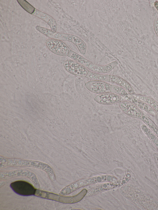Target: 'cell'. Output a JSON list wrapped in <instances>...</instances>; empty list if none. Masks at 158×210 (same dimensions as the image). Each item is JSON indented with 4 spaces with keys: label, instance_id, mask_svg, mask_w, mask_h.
Returning a JSON list of instances; mask_svg holds the SVG:
<instances>
[{
    "label": "cell",
    "instance_id": "2",
    "mask_svg": "<svg viewBox=\"0 0 158 210\" xmlns=\"http://www.w3.org/2000/svg\"><path fill=\"white\" fill-rule=\"evenodd\" d=\"M118 180L115 176L104 175L80 180L63 188L59 193L62 196L68 195L78 189L90 185L103 182H112Z\"/></svg>",
    "mask_w": 158,
    "mask_h": 210
},
{
    "label": "cell",
    "instance_id": "1",
    "mask_svg": "<svg viewBox=\"0 0 158 210\" xmlns=\"http://www.w3.org/2000/svg\"><path fill=\"white\" fill-rule=\"evenodd\" d=\"M7 166L36 168L45 172L52 181L55 180L56 179L55 175L52 168L47 164L41 162L15 158H6L1 156L0 168Z\"/></svg>",
    "mask_w": 158,
    "mask_h": 210
},
{
    "label": "cell",
    "instance_id": "6",
    "mask_svg": "<svg viewBox=\"0 0 158 210\" xmlns=\"http://www.w3.org/2000/svg\"><path fill=\"white\" fill-rule=\"evenodd\" d=\"M87 192V189H84L77 194L71 196L58 195L49 192L48 195V199L63 204H73L81 201L86 196Z\"/></svg>",
    "mask_w": 158,
    "mask_h": 210
},
{
    "label": "cell",
    "instance_id": "17",
    "mask_svg": "<svg viewBox=\"0 0 158 210\" xmlns=\"http://www.w3.org/2000/svg\"><path fill=\"white\" fill-rule=\"evenodd\" d=\"M110 75H104L89 71L86 77L92 80L109 82Z\"/></svg>",
    "mask_w": 158,
    "mask_h": 210
},
{
    "label": "cell",
    "instance_id": "25",
    "mask_svg": "<svg viewBox=\"0 0 158 210\" xmlns=\"http://www.w3.org/2000/svg\"><path fill=\"white\" fill-rule=\"evenodd\" d=\"M154 6L156 9L158 11V1H156L154 3Z\"/></svg>",
    "mask_w": 158,
    "mask_h": 210
},
{
    "label": "cell",
    "instance_id": "19",
    "mask_svg": "<svg viewBox=\"0 0 158 210\" xmlns=\"http://www.w3.org/2000/svg\"><path fill=\"white\" fill-rule=\"evenodd\" d=\"M77 48L80 52L82 55L85 54L86 51V45L85 42L79 37L73 35L71 42Z\"/></svg>",
    "mask_w": 158,
    "mask_h": 210
},
{
    "label": "cell",
    "instance_id": "21",
    "mask_svg": "<svg viewBox=\"0 0 158 210\" xmlns=\"http://www.w3.org/2000/svg\"><path fill=\"white\" fill-rule=\"evenodd\" d=\"M17 1L20 5L27 12L32 14L35 9L27 2L25 0H17Z\"/></svg>",
    "mask_w": 158,
    "mask_h": 210
},
{
    "label": "cell",
    "instance_id": "9",
    "mask_svg": "<svg viewBox=\"0 0 158 210\" xmlns=\"http://www.w3.org/2000/svg\"><path fill=\"white\" fill-rule=\"evenodd\" d=\"M63 66L68 72L77 76L86 77L89 71L85 67L74 60L65 61Z\"/></svg>",
    "mask_w": 158,
    "mask_h": 210
},
{
    "label": "cell",
    "instance_id": "20",
    "mask_svg": "<svg viewBox=\"0 0 158 210\" xmlns=\"http://www.w3.org/2000/svg\"><path fill=\"white\" fill-rule=\"evenodd\" d=\"M110 92L114 93L122 96L125 98L129 94L123 88L120 86L111 85Z\"/></svg>",
    "mask_w": 158,
    "mask_h": 210
},
{
    "label": "cell",
    "instance_id": "24",
    "mask_svg": "<svg viewBox=\"0 0 158 210\" xmlns=\"http://www.w3.org/2000/svg\"><path fill=\"white\" fill-rule=\"evenodd\" d=\"M153 156L157 166L158 168V154L157 153H155L153 154Z\"/></svg>",
    "mask_w": 158,
    "mask_h": 210
},
{
    "label": "cell",
    "instance_id": "10",
    "mask_svg": "<svg viewBox=\"0 0 158 210\" xmlns=\"http://www.w3.org/2000/svg\"><path fill=\"white\" fill-rule=\"evenodd\" d=\"M85 86L90 92L97 94L110 92L111 85L105 82L90 81L87 82Z\"/></svg>",
    "mask_w": 158,
    "mask_h": 210
},
{
    "label": "cell",
    "instance_id": "22",
    "mask_svg": "<svg viewBox=\"0 0 158 210\" xmlns=\"http://www.w3.org/2000/svg\"><path fill=\"white\" fill-rule=\"evenodd\" d=\"M148 137L155 145L158 150V138L153 132L150 133Z\"/></svg>",
    "mask_w": 158,
    "mask_h": 210
},
{
    "label": "cell",
    "instance_id": "15",
    "mask_svg": "<svg viewBox=\"0 0 158 210\" xmlns=\"http://www.w3.org/2000/svg\"><path fill=\"white\" fill-rule=\"evenodd\" d=\"M109 82L115 83L123 88L130 94H135L134 91L129 83L121 77L110 75Z\"/></svg>",
    "mask_w": 158,
    "mask_h": 210
},
{
    "label": "cell",
    "instance_id": "11",
    "mask_svg": "<svg viewBox=\"0 0 158 210\" xmlns=\"http://www.w3.org/2000/svg\"><path fill=\"white\" fill-rule=\"evenodd\" d=\"M118 105L122 111L130 117L140 119L144 115L140 109L129 101H121Z\"/></svg>",
    "mask_w": 158,
    "mask_h": 210
},
{
    "label": "cell",
    "instance_id": "3",
    "mask_svg": "<svg viewBox=\"0 0 158 210\" xmlns=\"http://www.w3.org/2000/svg\"><path fill=\"white\" fill-rule=\"evenodd\" d=\"M68 56L80 63L88 69L98 73H106L109 72L118 64L117 61H114L104 65H97L72 50L70 51Z\"/></svg>",
    "mask_w": 158,
    "mask_h": 210
},
{
    "label": "cell",
    "instance_id": "13",
    "mask_svg": "<svg viewBox=\"0 0 158 210\" xmlns=\"http://www.w3.org/2000/svg\"><path fill=\"white\" fill-rule=\"evenodd\" d=\"M125 99L132 103L139 109L143 110L153 116L156 115L155 111L149 105L135 97L133 95L129 94Z\"/></svg>",
    "mask_w": 158,
    "mask_h": 210
},
{
    "label": "cell",
    "instance_id": "14",
    "mask_svg": "<svg viewBox=\"0 0 158 210\" xmlns=\"http://www.w3.org/2000/svg\"><path fill=\"white\" fill-rule=\"evenodd\" d=\"M32 14L46 22L50 26L51 30L53 33L56 32L57 28V24L55 19L51 16L36 9Z\"/></svg>",
    "mask_w": 158,
    "mask_h": 210
},
{
    "label": "cell",
    "instance_id": "5",
    "mask_svg": "<svg viewBox=\"0 0 158 210\" xmlns=\"http://www.w3.org/2000/svg\"><path fill=\"white\" fill-rule=\"evenodd\" d=\"M22 177L29 179L36 188H39L40 184L35 174L28 170L18 169L3 171L0 173V180H6L14 177Z\"/></svg>",
    "mask_w": 158,
    "mask_h": 210
},
{
    "label": "cell",
    "instance_id": "4",
    "mask_svg": "<svg viewBox=\"0 0 158 210\" xmlns=\"http://www.w3.org/2000/svg\"><path fill=\"white\" fill-rule=\"evenodd\" d=\"M131 171L127 169L125 172V175L123 178L119 180L107 182L93 188L88 191L86 196H89L106 191L108 190L120 188L127 183L131 180Z\"/></svg>",
    "mask_w": 158,
    "mask_h": 210
},
{
    "label": "cell",
    "instance_id": "8",
    "mask_svg": "<svg viewBox=\"0 0 158 210\" xmlns=\"http://www.w3.org/2000/svg\"><path fill=\"white\" fill-rule=\"evenodd\" d=\"M46 44L52 52L60 56H68L71 50L69 47L61 40L48 39L46 41Z\"/></svg>",
    "mask_w": 158,
    "mask_h": 210
},
{
    "label": "cell",
    "instance_id": "16",
    "mask_svg": "<svg viewBox=\"0 0 158 210\" xmlns=\"http://www.w3.org/2000/svg\"><path fill=\"white\" fill-rule=\"evenodd\" d=\"M135 97L150 106L158 115V102L150 97L140 95L133 94Z\"/></svg>",
    "mask_w": 158,
    "mask_h": 210
},
{
    "label": "cell",
    "instance_id": "7",
    "mask_svg": "<svg viewBox=\"0 0 158 210\" xmlns=\"http://www.w3.org/2000/svg\"><path fill=\"white\" fill-rule=\"evenodd\" d=\"M10 187L17 194L23 196H34L36 189L30 183L24 181H17L11 183Z\"/></svg>",
    "mask_w": 158,
    "mask_h": 210
},
{
    "label": "cell",
    "instance_id": "12",
    "mask_svg": "<svg viewBox=\"0 0 158 210\" xmlns=\"http://www.w3.org/2000/svg\"><path fill=\"white\" fill-rule=\"evenodd\" d=\"M94 100L100 104L110 105L119 103L121 101V98L119 95L109 92L97 95Z\"/></svg>",
    "mask_w": 158,
    "mask_h": 210
},
{
    "label": "cell",
    "instance_id": "23",
    "mask_svg": "<svg viewBox=\"0 0 158 210\" xmlns=\"http://www.w3.org/2000/svg\"><path fill=\"white\" fill-rule=\"evenodd\" d=\"M153 26L155 32L158 37V19L155 21Z\"/></svg>",
    "mask_w": 158,
    "mask_h": 210
},
{
    "label": "cell",
    "instance_id": "18",
    "mask_svg": "<svg viewBox=\"0 0 158 210\" xmlns=\"http://www.w3.org/2000/svg\"><path fill=\"white\" fill-rule=\"evenodd\" d=\"M140 120L152 131L158 138V127L154 122L144 114L142 116Z\"/></svg>",
    "mask_w": 158,
    "mask_h": 210
}]
</instances>
